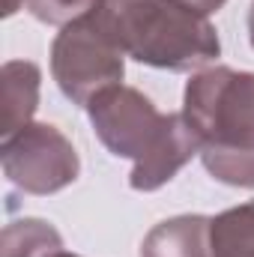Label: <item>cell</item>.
Segmentation results:
<instances>
[{
  "instance_id": "ba28073f",
  "label": "cell",
  "mask_w": 254,
  "mask_h": 257,
  "mask_svg": "<svg viewBox=\"0 0 254 257\" xmlns=\"http://www.w3.org/2000/svg\"><path fill=\"white\" fill-rule=\"evenodd\" d=\"M209 239L215 257H254V200L215 215Z\"/></svg>"
},
{
  "instance_id": "9c48e42d",
  "label": "cell",
  "mask_w": 254,
  "mask_h": 257,
  "mask_svg": "<svg viewBox=\"0 0 254 257\" xmlns=\"http://www.w3.org/2000/svg\"><path fill=\"white\" fill-rule=\"evenodd\" d=\"M57 251H63V239L42 218H18L3 227L0 257H51Z\"/></svg>"
},
{
  "instance_id": "5b68a950",
  "label": "cell",
  "mask_w": 254,
  "mask_h": 257,
  "mask_svg": "<svg viewBox=\"0 0 254 257\" xmlns=\"http://www.w3.org/2000/svg\"><path fill=\"white\" fill-rule=\"evenodd\" d=\"M3 174L27 194H54L72 186L81 174L78 153L57 126L27 123L0 147Z\"/></svg>"
},
{
  "instance_id": "7c38bea8",
  "label": "cell",
  "mask_w": 254,
  "mask_h": 257,
  "mask_svg": "<svg viewBox=\"0 0 254 257\" xmlns=\"http://www.w3.org/2000/svg\"><path fill=\"white\" fill-rule=\"evenodd\" d=\"M21 6H24V0H3V15L9 18V15H15Z\"/></svg>"
},
{
  "instance_id": "52a82bcc",
  "label": "cell",
  "mask_w": 254,
  "mask_h": 257,
  "mask_svg": "<svg viewBox=\"0 0 254 257\" xmlns=\"http://www.w3.org/2000/svg\"><path fill=\"white\" fill-rule=\"evenodd\" d=\"M39 84L42 72L30 60H9L3 63V128L0 135L9 138L24 128L39 105Z\"/></svg>"
},
{
  "instance_id": "8992f818",
  "label": "cell",
  "mask_w": 254,
  "mask_h": 257,
  "mask_svg": "<svg viewBox=\"0 0 254 257\" xmlns=\"http://www.w3.org/2000/svg\"><path fill=\"white\" fill-rule=\"evenodd\" d=\"M212 218L206 215H174L162 224H156L144 242L141 257H215L209 239Z\"/></svg>"
},
{
  "instance_id": "277c9868",
  "label": "cell",
  "mask_w": 254,
  "mask_h": 257,
  "mask_svg": "<svg viewBox=\"0 0 254 257\" xmlns=\"http://www.w3.org/2000/svg\"><path fill=\"white\" fill-rule=\"evenodd\" d=\"M126 54L108 30L90 15L60 27L51 45V75L66 99L90 105V99L114 84H123Z\"/></svg>"
},
{
  "instance_id": "3957f363",
  "label": "cell",
  "mask_w": 254,
  "mask_h": 257,
  "mask_svg": "<svg viewBox=\"0 0 254 257\" xmlns=\"http://www.w3.org/2000/svg\"><path fill=\"white\" fill-rule=\"evenodd\" d=\"M93 18L126 57L168 72H194L221 51L209 15L177 0H99Z\"/></svg>"
},
{
  "instance_id": "7a4b0ae2",
  "label": "cell",
  "mask_w": 254,
  "mask_h": 257,
  "mask_svg": "<svg viewBox=\"0 0 254 257\" xmlns=\"http://www.w3.org/2000/svg\"><path fill=\"white\" fill-rule=\"evenodd\" d=\"M183 117L212 180L254 189V72L200 69L186 84Z\"/></svg>"
},
{
  "instance_id": "4fadbf2b",
  "label": "cell",
  "mask_w": 254,
  "mask_h": 257,
  "mask_svg": "<svg viewBox=\"0 0 254 257\" xmlns=\"http://www.w3.org/2000/svg\"><path fill=\"white\" fill-rule=\"evenodd\" d=\"M248 36H251V45H254V3H251V12H248Z\"/></svg>"
},
{
  "instance_id": "6da1fadb",
  "label": "cell",
  "mask_w": 254,
  "mask_h": 257,
  "mask_svg": "<svg viewBox=\"0 0 254 257\" xmlns=\"http://www.w3.org/2000/svg\"><path fill=\"white\" fill-rule=\"evenodd\" d=\"M93 132L120 159H132L129 186L156 192L171 183L194 156L200 141L183 114H162L141 90L114 84L96 93L87 105Z\"/></svg>"
},
{
  "instance_id": "8fae6325",
  "label": "cell",
  "mask_w": 254,
  "mask_h": 257,
  "mask_svg": "<svg viewBox=\"0 0 254 257\" xmlns=\"http://www.w3.org/2000/svg\"><path fill=\"white\" fill-rule=\"evenodd\" d=\"M177 3H183V6H189V9H197V12H203V15H212V12H218L227 0H177Z\"/></svg>"
},
{
  "instance_id": "5bb4252c",
  "label": "cell",
  "mask_w": 254,
  "mask_h": 257,
  "mask_svg": "<svg viewBox=\"0 0 254 257\" xmlns=\"http://www.w3.org/2000/svg\"><path fill=\"white\" fill-rule=\"evenodd\" d=\"M51 257H78V254H69V251H57V254H51Z\"/></svg>"
},
{
  "instance_id": "30bf717a",
  "label": "cell",
  "mask_w": 254,
  "mask_h": 257,
  "mask_svg": "<svg viewBox=\"0 0 254 257\" xmlns=\"http://www.w3.org/2000/svg\"><path fill=\"white\" fill-rule=\"evenodd\" d=\"M99 6V0H24V9L39 18L42 24H57L66 27L84 15H90Z\"/></svg>"
}]
</instances>
